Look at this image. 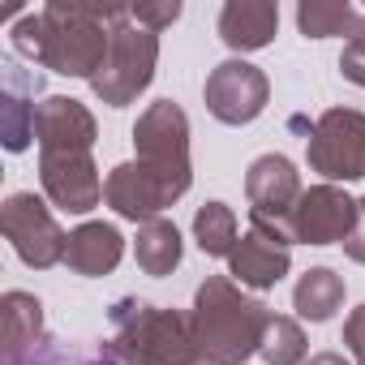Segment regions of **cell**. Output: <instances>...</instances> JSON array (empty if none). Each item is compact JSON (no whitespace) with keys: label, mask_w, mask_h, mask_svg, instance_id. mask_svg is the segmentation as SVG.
I'll return each mask as SVG.
<instances>
[{"label":"cell","mask_w":365,"mask_h":365,"mask_svg":"<svg viewBox=\"0 0 365 365\" xmlns=\"http://www.w3.org/2000/svg\"><path fill=\"white\" fill-rule=\"evenodd\" d=\"M279 31V5L271 0H228L220 9V39L232 52H258Z\"/></svg>","instance_id":"16"},{"label":"cell","mask_w":365,"mask_h":365,"mask_svg":"<svg viewBox=\"0 0 365 365\" xmlns=\"http://www.w3.org/2000/svg\"><path fill=\"white\" fill-rule=\"evenodd\" d=\"M35 95H26V82L18 69L5 73V95H0V138H5V150L22 155L35 142Z\"/></svg>","instance_id":"19"},{"label":"cell","mask_w":365,"mask_h":365,"mask_svg":"<svg viewBox=\"0 0 365 365\" xmlns=\"http://www.w3.org/2000/svg\"><path fill=\"white\" fill-rule=\"evenodd\" d=\"M344 254L365 267V198H356V220H352V232L344 237Z\"/></svg>","instance_id":"28"},{"label":"cell","mask_w":365,"mask_h":365,"mask_svg":"<svg viewBox=\"0 0 365 365\" xmlns=\"http://www.w3.org/2000/svg\"><path fill=\"white\" fill-rule=\"evenodd\" d=\"M112 339L103 352L120 365H202L194 322L180 309H163L138 297H120L112 305Z\"/></svg>","instance_id":"2"},{"label":"cell","mask_w":365,"mask_h":365,"mask_svg":"<svg viewBox=\"0 0 365 365\" xmlns=\"http://www.w3.org/2000/svg\"><path fill=\"white\" fill-rule=\"evenodd\" d=\"M356 220V198L344 185H309L292 207V237L297 245H344Z\"/></svg>","instance_id":"10"},{"label":"cell","mask_w":365,"mask_h":365,"mask_svg":"<svg viewBox=\"0 0 365 365\" xmlns=\"http://www.w3.org/2000/svg\"><path fill=\"white\" fill-rule=\"evenodd\" d=\"M305 163L327 185H348L365 176V112L327 108L305 138Z\"/></svg>","instance_id":"6"},{"label":"cell","mask_w":365,"mask_h":365,"mask_svg":"<svg viewBox=\"0 0 365 365\" xmlns=\"http://www.w3.org/2000/svg\"><path fill=\"white\" fill-rule=\"evenodd\" d=\"M0 228H5V241L14 245V254L26 267L48 271V267L65 262L69 232L56 224V215L48 211L43 198H35V194H9L5 207H0Z\"/></svg>","instance_id":"7"},{"label":"cell","mask_w":365,"mask_h":365,"mask_svg":"<svg viewBox=\"0 0 365 365\" xmlns=\"http://www.w3.org/2000/svg\"><path fill=\"white\" fill-rule=\"evenodd\" d=\"M339 73H344V82H352V86L365 91V9H361L356 26H352L344 52H339Z\"/></svg>","instance_id":"25"},{"label":"cell","mask_w":365,"mask_h":365,"mask_svg":"<svg viewBox=\"0 0 365 365\" xmlns=\"http://www.w3.org/2000/svg\"><path fill=\"white\" fill-rule=\"evenodd\" d=\"M129 18L146 31H168L176 18H180V0H159V5H129Z\"/></svg>","instance_id":"26"},{"label":"cell","mask_w":365,"mask_h":365,"mask_svg":"<svg viewBox=\"0 0 365 365\" xmlns=\"http://www.w3.org/2000/svg\"><path fill=\"white\" fill-rule=\"evenodd\" d=\"M202 99H207V112L220 120V125H250L267 112V99H271V82L258 65L232 56V61H220L211 73H207V86H202Z\"/></svg>","instance_id":"8"},{"label":"cell","mask_w":365,"mask_h":365,"mask_svg":"<svg viewBox=\"0 0 365 365\" xmlns=\"http://www.w3.org/2000/svg\"><path fill=\"white\" fill-rule=\"evenodd\" d=\"M288 271H292V250H288L284 241L258 232V228L241 232V241H237V250H232V258H228V275H232L241 288H254V292L275 288Z\"/></svg>","instance_id":"14"},{"label":"cell","mask_w":365,"mask_h":365,"mask_svg":"<svg viewBox=\"0 0 365 365\" xmlns=\"http://www.w3.org/2000/svg\"><path fill=\"white\" fill-rule=\"evenodd\" d=\"M99 138L95 112L69 95H43L35 112V142L39 150H91Z\"/></svg>","instance_id":"13"},{"label":"cell","mask_w":365,"mask_h":365,"mask_svg":"<svg viewBox=\"0 0 365 365\" xmlns=\"http://www.w3.org/2000/svg\"><path fill=\"white\" fill-rule=\"evenodd\" d=\"M155 65H159V35L138 26L133 18H125V22L112 26V48H108V61L95 73L91 91L108 108H129L150 86Z\"/></svg>","instance_id":"5"},{"label":"cell","mask_w":365,"mask_h":365,"mask_svg":"<svg viewBox=\"0 0 365 365\" xmlns=\"http://www.w3.org/2000/svg\"><path fill=\"white\" fill-rule=\"evenodd\" d=\"M194 241L207 258H232L241 232H237V211L228 202H202L194 215Z\"/></svg>","instance_id":"21"},{"label":"cell","mask_w":365,"mask_h":365,"mask_svg":"<svg viewBox=\"0 0 365 365\" xmlns=\"http://www.w3.org/2000/svg\"><path fill=\"white\" fill-rule=\"evenodd\" d=\"M339 305H344V275H335L331 267H309L292 284V309L305 322H331Z\"/></svg>","instance_id":"20"},{"label":"cell","mask_w":365,"mask_h":365,"mask_svg":"<svg viewBox=\"0 0 365 365\" xmlns=\"http://www.w3.org/2000/svg\"><path fill=\"white\" fill-rule=\"evenodd\" d=\"M361 9L348 0H301L297 5V26L305 39H331V35H352Z\"/></svg>","instance_id":"22"},{"label":"cell","mask_w":365,"mask_h":365,"mask_svg":"<svg viewBox=\"0 0 365 365\" xmlns=\"http://www.w3.org/2000/svg\"><path fill=\"white\" fill-rule=\"evenodd\" d=\"M39 185L69 215H91L103 202V176L91 150H39Z\"/></svg>","instance_id":"9"},{"label":"cell","mask_w":365,"mask_h":365,"mask_svg":"<svg viewBox=\"0 0 365 365\" xmlns=\"http://www.w3.org/2000/svg\"><path fill=\"white\" fill-rule=\"evenodd\" d=\"M9 43H14L18 56H26L31 65H39V56H43V14H22L9 26Z\"/></svg>","instance_id":"24"},{"label":"cell","mask_w":365,"mask_h":365,"mask_svg":"<svg viewBox=\"0 0 365 365\" xmlns=\"http://www.w3.org/2000/svg\"><path fill=\"white\" fill-rule=\"evenodd\" d=\"M301 172L288 155H258L245 172V198L250 215H271V220H292V207L301 202Z\"/></svg>","instance_id":"12"},{"label":"cell","mask_w":365,"mask_h":365,"mask_svg":"<svg viewBox=\"0 0 365 365\" xmlns=\"http://www.w3.org/2000/svg\"><path fill=\"white\" fill-rule=\"evenodd\" d=\"M133 150L142 163L159 168H194L190 163V116L172 99H155L133 125Z\"/></svg>","instance_id":"11"},{"label":"cell","mask_w":365,"mask_h":365,"mask_svg":"<svg viewBox=\"0 0 365 365\" xmlns=\"http://www.w3.org/2000/svg\"><path fill=\"white\" fill-rule=\"evenodd\" d=\"M43 14V56L39 65L61 78H86L108 61L112 26L129 18V5H86V0H52L39 9Z\"/></svg>","instance_id":"3"},{"label":"cell","mask_w":365,"mask_h":365,"mask_svg":"<svg viewBox=\"0 0 365 365\" xmlns=\"http://www.w3.org/2000/svg\"><path fill=\"white\" fill-rule=\"evenodd\" d=\"M194 339L211 365H245L267 335L271 309L250 297L232 275H207L194 292Z\"/></svg>","instance_id":"1"},{"label":"cell","mask_w":365,"mask_h":365,"mask_svg":"<svg viewBox=\"0 0 365 365\" xmlns=\"http://www.w3.org/2000/svg\"><path fill=\"white\" fill-rule=\"evenodd\" d=\"M5 309V365H22V356H31L43 344V301L35 292H5L0 301Z\"/></svg>","instance_id":"17"},{"label":"cell","mask_w":365,"mask_h":365,"mask_svg":"<svg viewBox=\"0 0 365 365\" xmlns=\"http://www.w3.org/2000/svg\"><path fill=\"white\" fill-rule=\"evenodd\" d=\"M305 352H309V339H305L301 322L288 318V314H271L258 356L267 365H305Z\"/></svg>","instance_id":"23"},{"label":"cell","mask_w":365,"mask_h":365,"mask_svg":"<svg viewBox=\"0 0 365 365\" xmlns=\"http://www.w3.org/2000/svg\"><path fill=\"white\" fill-rule=\"evenodd\" d=\"M305 365H352V361H348L344 352H331V348H327V352H314Z\"/></svg>","instance_id":"29"},{"label":"cell","mask_w":365,"mask_h":365,"mask_svg":"<svg viewBox=\"0 0 365 365\" xmlns=\"http://www.w3.org/2000/svg\"><path fill=\"white\" fill-rule=\"evenodd\" d=\"M180 258H185V241H180V228L172 220H146L138 224V237H133V262L142 275H172L180 267Z\"/></svg>","instance_id":"18"},{"label":"cell","mask_w":365,"mask_h":365,"mask_svg":"<svg viewBox=\"0 0 365 365\" xmlns=\"http://www.w3.org/2000/svg\"><path fill=\"white\" fill-rule=\"evenodd\" d=\"M125 258V237L116 224H103V220H86L69 232V250H65V267L73 275H86V279H99V275H112Z\"/></svg>","instance_id":"15"},{"label":"cell","mask_w":365,"mask_h":365,"mask_svg":"<svg viewBox=\"0 0 365 365\" xmlns=\"http://www.w3.org/2000/svg\"><path fill=\"white\" fill-rule=\"evenodd\" d=\"M82 365H120V361H112L108 352H99V356H91V361H82Z\"/></svg>","instance_id":"30"},{"label":"cell","mask_w":365,"mask_h":365,"mask_svg":"<svg viewBox=\"0 0 365 365\" xmlns=\"http://www.w3.org/2000/svg\"><path fill=\"white\" fill-rule=\"evenodd\" d=\"M194 185V168H159V163H116L103 180V202L133 224L159 220L168 207H176Z\"/></svg>","instance_id":"4"},{"label":"cell","mask_w":365,"mask_h":365,"mask_svg":"<svg viewBox=\"0 0 365 365\" xmlns=\"http://www.w3.org/2000/svg\"><path fill=\"white\" fill-rule=\"evenodd\" d=\"M344 348L356 356V365H365V301L344 318Z\"/></svg>","instance_id":"27"}]
</instances>
